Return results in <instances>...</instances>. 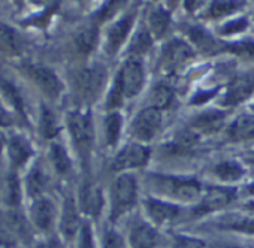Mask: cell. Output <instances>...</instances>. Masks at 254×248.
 <instances>
[{"label": "cell", "instance_id": "1", "mask_svg": "<svg viewBox=\"0 0 254 248\" xmlns=\"http://www.w3.org/2000/svg\"><path fill=\"white\" fill-rule=\"evenodd\" d=\"M151 187L165 196H171L180 200H194L200 196V186L193 180L151 177Z\"/></svg>", "mask_w": 254, "mask_h": 248}, {"label": "cell", "instance_id": "2", "mask_svg": "<svg viewBox=\"0 0 254 248\" xmlns=\"http://www.w3.org/2000/svg\"><path fill=\"white\" fill-rule=\"evenodd\" d=\"M138 197L136 180L132 175H120L112 188V218H118L129 211Z\"/></svg>", "mask_w": 254, "mask_h": 248}, {"label": "cell", "instance_id": "3", "mask_svg": "<svg viewBox=\"0 0 254 248\" xmlns=\"http://www.w3.org/2000/svg\"><path fill=\"white\" fill-rule=\"evenodd\" d=\"M162 124L160 111L156 108H147L138 114L132 123V135L139 141H150L157 133Z\"/></svg>", "mask_w": 254, "mask_h": 248}, {"label": "cell", "instance_id": "4", "mask_svg": "<svg viewBox=\"0 0 254 248\" xmlns=\"http://www.w3.org/2000/svg\"><path fill=\"white\" fill-rule=\"evenodd\" d=\"M106 72L102 66H91L79 72L76 78L78 90L85 99H94L105 85Z\"/></svg>", "mask_w": 254, "mask_h": 248}, {"label": "cell", "instance_id": "5", "mask_svg": "<svg viewBox=\"0 0 254 248\" xmlns=\"http://www.w3.org/2000/svg\"><path fill=\"white\" fill-rule=\"evenodd\" d=\"M69 127L75 144L82 150L88 151L93 142V124L88 114L73 112L69 117Z\"/></svg>", "mask_w": 254, "mask_h": 248}, {"label": "cell", "instance_id": "6", "mask_svg": "<svg viewBox=\"0 0 254 248\" xmlns=\"http://www.w3.org/2000/svg\"><path fill=\"white\" fill-rule=\"evenodd\" d=\"M150 159V150L139 145V144H129L126 145L114 160L112 168L115 171H126L132 168L144 166Z\"/></svg>", "mask_w": 254, "mask_h": 248}, {"label": "cell", "instance_id": "7", "mask_svg": "<svg viewBox=\"0 0 254 248\" xmlns=\"http://www.w3.org/2000/svg\"><path fill=\"white\" fill-rule=\"evenodd\" d=\"M29 76L39 85V88L50 97L56 99L60 96L63 85L59 79V76L48 67L44 66H36V64H30L26 67Z\"/></svg>", "mask_w": 254, "mask_h": 248}, {"label": "cell", "instance_id": "8", "mask_svg": "<svg viewBox=\"0 0 254 248\" xmlns=\"http://www.w3.org/2000/svg\"><path fill=\"white\" fill-rule=\"evenodd\" d=\"M121 81H123V88L124 94L127 97L136 96L144 85V70L141 63L136 59H130L129 62H126L123 70L120 72Z\"/></svg>", "mask_w": 254, "mask_h": 248}, {"label": "cell", "instance_id": "9", "mask_svg": "<svg viewBox=\"0 0 254 248\" xmlns=\"http://www.w3.org/2000/svg\"><path fill=\"white\" fill-rule=\"evenodd\" d=\"M191 57H193V51L187 44H184L181 41H172L163 48L162 64L166 69H175V67H180L181 64H184Z\"/></svg>", "mask_w": 254, "mask_h": 248}, {"label": "cell", "instance_id": "10", "mask_svg": "<svg viewBox=\"0 0 254 248\" xmlns=\"http://www.w3.org/2000/svg\"><path fill=\"white\" fill-rule=\"evenodd\" d=\"M233 199V191L227 188H209L208 193L202 197L200 203L196 206L194 214L196 215H203L212 211H217L223 206H226L230 200Z\"/></svg>", "mask_w": 254, "mask_h": 248}, {"label": "cell", "instance_id": "11", "mask_svg": "<svg viewBox=\"0 0 254 248\" xmlns=\"http://www.w3.org/2000/svg\"><path fill=\"white\" fill-rule=\"evenodd\" d=\"M224 124V114L220 111H208L200 114L193 123H191V132L194 135L199 133H214L217 130L221 129V126Z\"/></svg>", "mask_w": 254, "mask_h": 248}, {"label": "cell", "instance_id": "12", "mask_svg": "<svg viewBox=\"0 0 254 248\" xmlns=\"http://www.w3.org/2000/svg\"><path fill=\"white\" fill-rule=\"evenodd\" d=\"M132 20H133L132 17H124L111 26L108 32V51L111 54H114L120 48V45L124 42L127 35H129L132 29Z\"/></svg>", "mask_w": 254, "mask_h": 248}, {"label": "cell", "instance_id": "13", "mask_svg": "<svg viewBox=\"0 0 254 248\" xmlns=\"http://www.w3.org/2000/svg\"><path fill=\"white\" fill-rule=\"evenodd\" d=\"M147 209H148L150 217L157 224H163L166 221H172L178 215V212H180V209L175 205L168 203V202H162V200H157V199L147 200Z\"/></svg>", "mask_w": 254, "mask_h": 248}, {"label": "cell", "instance_id": "14", "mask_svg": "<svg viewBox=\"0 0 254 248\" xmlns=\"http://www.w3.org/2000/svg\"><path fill=\"white\" fill-rule=\"evenodd\" d=\"M254 91V82L248 78H239L233 81L226 93L224 102L226 105H238L248 99Z\"/></svg>", "mask_w": 254, "mask_h": 248}, {"label": "cell", "instance_id": "15", "mask_svg": "<svg viewBox=\"0 0 254 248\" xmlns=\"http://www.w3.org/2000/svg\"><path fill=\"white\" fill-rule=\"evenodd\" d=\"M32 218L33 223L42 229V230H48L54 221V206L50 200L47 199H39L33 203L32 206Z\"/></svg>", "mask_w": 254, "mask_h": 248}, {"label": "cell", "instance_id": "16", "mask_svg": "<svg viewBox=\"0 0 254 248\" xmlns=\"http://www.w3.org/2000/svg\"><path fill=\"white\" fill-rule=\"evenodd\" d=\"M0 50L6 54L15 56L23 51V39L12 27L0 23Z\"/></svg>", "mask_w": 254, "mask_h": 248}, {"label": "cell", "instance_id": "17", "mask_svg": "<svg viewBox=\"0 0 254 248\" xmlns=\"http://www.w3.org/2000/svg\"><path fill=\"white\" fill-rule=\"evenodd\" d=\"M229 135L233 141H245L254 138V115L250 114L239 115L230 126Z\"/></svg>", "mask_w": 254, "mask_h": 248}, {"label": "cell", "instance_id": "18", "mask_svg": "<svg viewBox=\"0 0 254 248\" xmlns=\"http://www.w3.org/2000/svg\"><path fill=\"white\" fill-rule=\"evenodd\" d=\"M130 242L133 248H156L159 242V236L156 230L148 224H139L133 229Z\"/></svg>", "mask_w": 254, "mask_h": 248}, {"label": "cell", "instance_id": "19", "mask_svg": "<svg viewBox=\"0 0 254 248\" xmlns=\"http://www.w3.org/2000/svg\"><path fill=\"white\" fill-rule=\"evenodd\" d=\"M79 227V217L72 199H66L62 215V230L67 238H72Z\"/></svg>", "mask_w": 254, "mask_h": 248}, {"label": "cell", "instance_id": "20", "mask_svg": "<svg viewBox=\"0 0 254 248\" xmlns=\"http://www.w3.org/2000/svg\"><path fill=\"white\" fill-rule=\"evenodd\" d=\"M32 154H33V150H32L30 144L24 138L14 136L11 139V142H9V156H11L12 162L17 166H23L30 159Z\"/></svg>", "mask_w": 254, "mask_h": 248}, {"label": "cell", "instance_id": "21", "mask_svg": "<svg viewBox=\"0 0 254 248\" xmlns=\"http://www.w3.org/2000/svg\"><path fill=\"white\" fill-rule=\"evenodd\" d=\"M103 206V197L99 188L85 187L82 191V208L90 215H99Z\"/></svg>", "mask_w": 254, "mask_h": 248}, {"label": "cell", "instance_id": "22", "mask_svg": "<svg viewBox=\"0 0 254 248\" xmlns=\"http://www.w3.org/2000/svg\"><path fill=\"white\" fill-rule=\"evenodd\" d=\"M223 229L242 232V233H251L254 235V218L250 217H239V215H229L223 218L218 224Z\"/></svg>", "mask_w": 254, "mask_h": 248}, {"label": "cell", "instance_id": "23", "mask_svg": "<svg viewBox=\"0 0 254 248\" xmlns=\"http://www.w3.org/2000/svg\"><path fill=\"white\" fill-rule=\"evenodd\" d=\"M214 174H215L221 181L232 183V181H236V180L242 178L244 169H242V166H241L238 162L229 160V162H223V163L217 165L215 169H214Z\"/></svg>", "mask_w": 254, "mask_h": 248}, {"label": "cell", "instance_id": "24", "mask_svg": "<svg viewBox=\"0 0 254 248\" xmlns=\"http://www.w3.org/2000/svg\"><path fill=\"white\" fill-rule=\"evenodd\" d=\"M190 38H191L193 44L199 50H202L205 53H211V51H215L217 50V44L218 42H215V39L205 29H200V27L191 29L190 30Z\"/></svg>", "mask_w": 254, "mask_h": 248}, {"label": "cell", "instance_id": "25", "mask_svg": "<svg viewBox=\"0 0 254 248\" xmlns=\"http://www.w3.org/2000/svg\"><path fill=\"white\" fill-rule=\"evenodd\" d=\"M148 23H150V30L154 36L160 38L166 29H168V24H169V14L165 11V9H154L151 14H150V18H148Z\"/></svg>", "mask_w": 254, "mask_h": 248}, {"label": "cell", "instance_id": "26", "mask_svg": "<svg viewBox=\"0 0 254 248\" xmlns=\"http://www.w3.org/2000/svg\"><path fill=\"white\" fill-rule=\"evenodd\" d=\"M41 132L45 138H54L59 132V121L56 118V115L48 109V108H42V114H41Z\"/></svg>", "mask_w": 254, "mask_h": 248}, {"label": "cell", "instance_id": "27", "mask_svg": "<svg viewBox=\"0 0 254 248\" xmlns=\"http://www.w3.org/2000/svg\"><path fill=\"white\" fill-rule=\"evenodd\" d=\"M121 115L114 112L111 115H108L106 123H105V130H106V142L108 145H115L118 142L120 138V132H121Z\"/></svg>", "mask_w": 254, "mask_h": 248}, {"label": "cell", "instance_id": "28", "mask_svg": "<svg viewBox=\"0 0 254 248\" xmlns=\"http://www.w3.org/2000/svg\"><path fill=\"white\" fill-rule=\"evenodd\" d=\"M96 41H97V30L94 27H87V29H84L82 32H79L76 35L75 44H76V48L81 53L87 54L94 48Z\"/></svg>", "mask_w": 254, "mask_h": 248}, {"label": "cell", "instance_id": "29", "mask_svg": "<svg viewBox=\"0 0 254 248\" xmlns=\"http://www.w3.org/2000/svg\"><path fill=\"white\" fill-rule=\"evenodd\" d=\"M45 186H47V177H45V174L39 168L32 169V172L27 177V191H29V194L30 196L41 194L44 191Z\"/></svg>", "mask_w": 254, "mask_h": 248}, {"label": "cell", "instance_id": "30", "mask_svg": "<svg viewBox=\"0 0 254 248\" xmlns=\"http://www.w3.org/2000/svg\"><path fill=\"white\" fill-rule=\"evenodd\" d=\"M153 45V36H151V32L148 30H141L135 35L133 41H132V45H130V51L135 54V56H141V54H145Z\"/></svg>", "mask_w": 254, "mask_h": 248}, {"label": "cell", "instance_id": "31", "mask_svg": "<svg viewBox=\"0 0 254 248\" xmlns=\"http://www.w3.org/2000/svg\"><path fill=\"white\" fill-rule=\"evenodd\" d=\"M51 159H53V163H54L56 169L60 174H66L70 169V160L67 157L66 150L62 145H59V144L51 145Z\"/></svg>", "mask_w": 254, "mask_h": 248}, {"label": "cell", "instance_id": "32", "mask_svg": "<svg viewBox=\"0 0 254 248\" xmlns=\"http://www.w3.org/2000/svg\"><path fill=\"white\" fill-rule=\"evenodd\" d=\"M15 238H17V233L14 230L9 215L0 214V244L9 245L15 241Z\"/></svg>", "mask_w": 254, "mask_h": 248}, {"label": "cell", "instance_id": "33", "mask_svg": "<svg viewBox=\"0 0 254 248\" xmlns=\"http://www.w3.org/2000/svg\"><path fill=\"white\" fill-rule=\"evenodd\" d=\"M172 97H174V93H172V90L169 87H165V85L157 87L153 91V97H151V100L154 103L153 108H156L159 111L168 108L171 105V102H172Z\"/></svg>", "mask_w": 254, "mask_h": 248}, {"label": "cell", "instance_id": "34", "mask_svg": "<svg viewBox=\"0 0 254 248\" xmlns=\"http://www.w3.org/2000/svg\"><path fill=\"white\" fill-rule=\"evenodd\" d=\"M123 96L124 94V88H123V81H121V76L118 73V76L115 78V82L112 85V90L108 96V108H115V106H120L121 105V100H123Z\"/></svg>", "mask_w": 254, "mask_h": 248}, {"label": "cell", "instance_id": "35", "mask_svg": "<svg viewBox=\"0 0 254 248\" xmlns=\"http://www.w3.org/2000/svg\"><path fill=\"white\" fill-rule=\"evenodd\" d=\"M5 197H6V202L9 205H18L20 203V187H18V181L17 178L12 175L8 178L6 181V187H5Z\"/></svg>", "mask_w": 254, "mask_h": 248}, {"label": "cell", "instance_id": "36", "mask_svg": "<svg viewBox=\"0 0 254 248\" xmlns=\"http://www.w3.org/2000/svg\"><path fill=\"white\" fill-rule=\"evenodd\" d=\"M229 51L235 53L236 56H242V57H251L254 59V42L245 41V42H238L232 47H227Z\"/></svg>", "mask_w": 254, "mask_h": 248}, {"label": "cell", "instance_id": "37", "mask_svg": "<svg viewBox=\"0 0 254 248\" xmlns=\"http://www.w3.org/2000/svg\"><path fill=\"white\" fill-rule=\"evenodd\" d=\"M0 82H2V87H3V90H5L6 96L14 102L15 108H17V109L21 112V115L24 117V106H23V100H21V97H20V94H18L17 88H15V87H12L9 82H5V81H0Z\"/></svg>", "mask_w": 254, "mask_h": 248}, {"label": "cell", "instance_id": "38", "mask_svg": "<svg viewBox=\"0 0 254 248\" xmlns=\"http://www.w3.org/2000/svg\"><path fill=\"white\" fill-rule=\"evenodd\" d=\"M236 6H238V3H233V2H217L211 8V15L215 18L227 15V14L233 12L236 9Z\"/></svg>", "mask_w": 254, "mask_h": 248}, {"label": "cell", "instance_id": "39", "mask_svg": "<svg viewBox=\"0 0 254 248\" xmlns=\"http://www.w3.org/2000/svg\"><path fill=\"white\" fill-rule=\"evenodd\" d=\"M245 29H247V20L245 18H239V20H232L227 24H224L223 29H221V33H224V35H233V33L242 32Z\"/></svg>", "mask_w": 254, "mask_h": 248}, {"label": "cell", "instance_id": "40", "mask_svg": "<svg viewBox=\"0 0 254 248\" xmlns=\"http://www.w3.org/2000/svg\"><path fill=\"white\" fill-rule=\"evenodd\" d=\"M174 248H205L202 242L191 238H178Z\"/></svg>", "mask_w": 254, "mask_h": 248}, {"label": "cell", "instance_id": "41", "mask_svg": "<svg viewBox=\"0 0 254 248\" xmlns=\"http://www.w3.org/2000/svg\"><path fill=\"white\" fill-rule=\"evenodd\" d=\"M105 248H124V247L121 238L117 233L109 232L105 238Z\"/></svg>", "mask_w": 254, "mask_h": 248}, {"label": "cell", "instance_id": "42", "mask_svg": "<svg viewBox=\"0 0 254 248\" xmlns=\"http://www.w3.org/2000/svg\"><path fill=\"white\" fill-rule=\"evenodd\" d=\"M214 96V91H199L197 93V96L191 100V103H194V105H200V103H203V102H206V100H209L211 97Z\"/></svg>", "mask_w": 254, "mask_h": 248}, {"label": "cell", "instance_id": "43", "mask_svg": "<svg viewBox=\"0 0 254 248\" xmlns=\"http://www.w3.org/2000/svg\"><path fill=\"white\" fill-rule=\"evenodd\" d=\"M82 248H93L91 233H90L88 227H84V230H82Z\"/></svg>", "mask_w": 254, "mask_h": 248}, {"label": "cell", "instance_id": "44", "mask_svg": "<svg viewBox=\"0 0 254 248\" xmlns=\"http://www.w3.org/2000/svg\"><path fill=\"white\" fill-rule=\"evenodd\" d=\"M12 123L11 115L5 111V108L0 105V126H8V124Z\"/></svg>", "mask_w": 254, "mask_h": 248}, {"label": "cell", "instance_id": "45", "mask_svg": "<svg viewBox=\"0 0 254 248\" xmlns=\"http://www.w3.org/2000/svg\"><path fill=\"white\" fill-rule=\"evenodd\" d=\"M38 248H62V247H60L59 241L51 239L50 242H47V244H44V245H41V247H38Z\"/></svg>", "mask_w": 254, "mask_h": 248}, {"label": "cell", "instance_id": "46", "mask_svg": "<svg viewBox=\"0 0 254 248\" xmlns=\"http://www.w3.org/2000/svg\"><path fill=\"white\" fill-rule=\"evenodd\" d=\"M247 209H248L250 212H253V214H254V202L248 203V205H247Z\"/></svg>", "mask_w": 254, "mask_h": 248}, {"label": "cell", "instance_id": "47", "mask_svg": "<svg viewBox=\"0 0 254 248\" xmlns=\"http://www.w3.org/2000/svg\"><path fill=\"white\" fill-rule=\"evenodd\" d=\"M248 193H250V194H254V184L248 187Z\"/></svg>", "mask_w": 254, "mask_h": 248}, {"label": "cell", "instance_id": "48", "mask_svg": "<svg viewBox=\"0 0 254 248\" xmlns=\"http://www.w3.org/2000/svg\"><path fill=\"white\" fill-rule=\"evenodd\" d=\"M2 148H3V136L0 135V151H2Z\"/></svg>", "mask_w": 254, "mask_h": 248}, {"label": "cell", "instance_id": "49", "mask_svg": "<svg viewBox=\"0 0 254 248\" xmlns=\"http://www.w3.org/2000/svg\"><path fill=\"white\" fill-rule=\"evenodd\" d=\"M253 162H254V156H253Z\"/></svg>", "mask_w": 254, "mask_h": 248}, {"label": "cell", "instance_id": "50", "mask_svg": "<svg viewBox=\"0 0 254 248\" xmlns=\"http://www.w3.org/2000/svg\"><path fill=\"white\" fill-rule=\"evenodd\" d=\"M253 109H254V106H253Z\"/></svg>", "mask_w": 254, "mask_h": 248}]
</instances>
